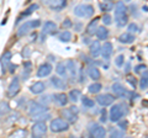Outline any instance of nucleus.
Wrapping results in <instances>:
<instances>
[{
	"mask_svg": "<svg viewBox=\"0 0 148 138\" xmlns=\"http://www.w3.org/2000/svg\"><path fill=\"white\" fill-rule=\"evenodd\" d=\"M74 15L78 17H91L94 15V8L91 5H85V4H79L74 8Z\"/></svg>",
	"mask_w": 148,
	"mask_h": 138,
	"instance_id": "f257e3e1",
	"label": "nucleus"
},
{
	"mask_svg": "<svg viewBox=\"0 0 148 138\" xmlns=\"http://www.w3.org/2000/svg\"><path fill=\"white\" fill-rule=\"evenodd\" d=\"M41 25L40 20H31V21H26L25 24H22L20 26V29L17 30V37H22V36L27 35L29 32H31L32 30L37 29Z\"/></svg>",
	"mask_w": 148,
	"mask_h": 138,
	"instance_id": "f03ea898",
	"label": "nucleus"
},
{
	"mask_svg": "<svg viewBox=\"0 0 148 138\" xmlns=\"http://www.w3.org/2000/svg\"><path fill=\"white\" fill-rule=\"evenodd\" d=\"M49 128L52 132L56 133H59V132H64L69 128V122L66 121L64 118H54L51 121V125Z\"/></svg>",
	"mask_w": 148,
	"mask_h": 138,
	"instance_id": "7ed1b4c3",
	"label": "nucleus"
},
{
	"mask_svg": "<svg viewBox=\"0 0 148 138\" xmlns=\"http://www.w3.org/2000/svg\"><path fill=\"white\" fill-rule=\"evenodd\" d=\"M126 113V111H123L122 105H114L110 110V121L111 122H119L120 120L123 117V115Z\"/></svg>",
	"mask_w": 148,
	"mask_h": 138,
	"instance_id": "20e7f679",
	"label": "nucleus"
},
{
	"mask_svg": "<svg viewBox=\"0 0 148 138\" xmlns=\"http://www.w3.org/2000/svg\"><path fill=\"white\" fill-rule=\"evenodd\" d=\"M47 133V126L43 121H36V123L32 126V135L36 138H41Z\"/></svg>",
	"mask_w": 148,
	"mask_h": 138,
	"instance_id": "39448f33",
	"label": "nucleus"
},
{
	"mask_svg": "<svg viewBox=\"0 0 148 138\" xmlns=\"http://www.w3.org/2000/svg\"><path fill=\"white\" fill-rule=\"evenodd\" d=\"M89 132L92 137L95 138H103L106 136V130L104 127H101L99 125H96V123H90L89 125Z\"/></svg>",
	"mask_w": 148,
	"mask_h": 138,
	"instance_id": "423d86ee",
	"label": "nucleus"
},
{
	"mask_svg": "<svg viewBox=\"0 0 148 138\" xmlns=\"http://www.w3.org/2000/svg\"><path fill=\"white\" fill-rule=\"evenodd\" d=\"M18 91H20V80H18V78H14L8 88V96L14 98V96L17 95Z\"/></svg>",
	"mask_w": 148,
	"mask_h": 138,
	"instance_id": "0eeeda50",
	"label": "nucleus"
},
{
	"mask_svg": "<svg viewBox=\"0 0 148 138\" xmlns=\"http://www.w3.org/2000/svg\"><path fill=\"white\" fill-rule=\"evenodd\" d=\"M48 110V107L43 106V105H41L38 102H32L30 104L29 106V113L31 115V116H35V115H38V113H42V112H46Z\"/></svg>",
	"mask_w": 148,
	"mask_h": 138,
	"instance_id": "6e6552de",
	"label": "nucleus"
},
{
	"mask_svg": "<svg viewBox=\"0 0 148 138\" xmlns=\"http://www.w3.org/2000/svg\"><path fill=\"white\" fill-rule=\"evenodd\" d=\"M116 98H114V95L111 94H104V95H99L96 98V101L101 105L103 107H106V106H110V105L114 104V101Z\"/></svg>",
	"mask_w": 148,
	"mask_h": 138,
	"instance_id": "1a4fd4ad",
	"label": "nucleus"
},
{
	"mask_svg": "<svg viewBox=\"0 0 148 138\" xmlns=\"http://www.w3.org/2000/svg\"><path fill=\"white\" fill-rule=\"evenodd\" d=\"M111 89H112L114 95L117 96V98H127V96L131 95V93H128V91L125 89L121 84H119V83H115Z\"/></svg>",
	"mask_w": 148,
	"mask_h": 138,
	"instance_id": "9d476101",
	"label": "nucleus"
},
{
	"mask_svg": "<svg viewBox=\"0 0 148 138\" xmlns=\"http://www.w3.org/2000/svg\"><path fill=\"white\" fill-rule=\"evenodd\" d=\"M52 66L49 63H43L41 64L38 70H37V77L38 78H45V77H48L51 73H52Z\"/></svg>",
	"mask_w": 148,
	"mask_h": 138,
	"instance_id": "9b49d317",
	"label": "nucleus"
},
{
	"mask_svg": "<svg viewBox=\"0 0 148 138\" xmlns=\"http://www.w3.org/2000/svg\"><path fill=\"white\" fill-rule=\"evenodd\" d=\"M112 43L111 42H105L104 46H101V51H100V54L103 56L104 59H106V61H109L111 54H112Z\"/></svg>",
	"mask_w": 148,
	"mask_h": 138,
	"instance_id": "f8f14e48",
	"label": "nucleus"
},
{
	"mask_svg": "<svg viewBox=\"0 0 148 138\" xmlns=\"http://www.w3.org/2000/svg\"><path fill=\"white\" fill-rule=\"evenodd\" d=\"M48 5L53 11H61L67 6V0H52Z\"/></svg>",
	"mask_w": 148,
	"mask_h": 138,
	"instance_id": "ddd939ff",
	"label": "nucleus"
},
{
	"mask_svg": "<svg viewBox=\"0 0 148 138\" xmlns=\"http://www.w3.org/2000/svg\"><path fill=\"white\" fill-rule=\"evenodd\" d=\"M62 116L64 117V120L66 121H68V122H71V123H74L78 120V117H77V113L75 112H73L71 109H64V110H62Z\"/></svg>",
	"mask_w": 148,
	"mask_h": 138,
	"instance_id": "4468645a",
	"label": "nucleus"
},
{
	"mask_svg": "<svg viewBox=\"0 0 148 138\" xmlns=\"http://www.w3.org/2000/svg\"><path fill=\"white\" fill-rule=\"evenodd\" d=\"M56 31H57V25L54 24L53 21H46L43 25L42 32L45 35H54Z\"/></svg>",
	"mask_w": 148,
	"mask_h": 138,
	"instance_id": "2eb2a0df",
	"label": "nucleus"
},
{
	"mask_svg": "<svg viewBox=\"0 0 148 138\" xmlns=\"http://www.w3.org/2000/svg\"><path fill=\"white\" fill-rule=\"evenodd\" d=\"M126 11H127V8L125 6L123 1H117L116 5H115V19L125 16L126 15Z\"/></svg>",
	"mask_w": 148,
	"mask_h": 138,
	"instance_id": "dca6fc26",
	"label": "nucleus"
},
{
	"mask_svg": "<svg viewBox=\"0 0 148 138\" xmlns=\"http://www.w3.org/2000/svg\"><path fill=\"white\" fill-rule=\"evenodd\" d=\"M45 89H46V85L42 81H36L30 86V91L32 94H41L45 91Z\"/></svg>",
	"mask_w": 148,
	"mask_h": 138,
	"instance_id": "f3484780",
	"label": "nucleus"
},
{
	"mask_svg": "<svg viewBox=\"0 0 148 138\" xmlns=\"http://www.w3.org/2000/svg\"><path fill=\"white\" fill-rule=\"evenodd\" d=\"M95 33H96V37H98L99 41H104L109 37V30L106 29L105 26H101V27H98L95 31Z\"/></svg>",
	"mask_w": 148,
	"mask_h": 138,
	"instance_id": "a211bd4d",
	"label": "nucleus"
},
{
	"mask_svg": "<svg viewBox=\"0 0 148 138\" xmlns=\"http://www.w3.org/2000/svg\"><path fill=\"white\" fill-rule=\"evenodd\" d=\"M53 98H54V102L57 104L58 106H66L68 102V96L66 94L59 93V94H56Z\"/></svg>",
	"mask_w": 148,
	"mask_h": 138,
	"instance_id": "6ab92c4d",
	"label": "nucleus"
},
{
	"mask_svg": "<svg viewBox=\"0 0 148 138\" xmlns=\"http://www.w3.org/2000/svg\"><path fill=\"white\" fill-rule=\"evenodd\" d=\"M100 51H101V44H100V41H94L91 44H90V54L94 58H96L100 54Z\"/></svg>",
	"mask_w": 148,
	"mask_h": 138,
	"instance_id": "aec40b11",
	"label": "nucleus"
},
{
	"mask_svg": "<svg viewBox=\"0 0 148 138\" xmlns=\"http://www.w3.org/2000/svg\"><path fill=\"white\" fill-rule=\"evenodd\" d=\"M51 83H52V85L54 86L56 89H59V90H66L67 89L66 83H64L61 78H57V77L51 78Z\"/></svg>",
	"mask_w": 148,
	"mask_h": 138,
	"instance_id": "412c9836",
	"label": "nucleus"
},
{
	"mask_svg": "<svg viewBox=\"0 0 148 138\" xmlns=\"http://www.w3.org/2000/svg\"><path fill=\"white\" fill-rule=\"evenodd\" d=\"M88 75H89V78L92 80H99L101 78V73L96 67H90L88 69Z\"/></svg>",
	"mask_w": 148,
	"mask_h": 138,
	"instance_id": "4be33fe9",
	"label": "nucleus"
},
{
	"mask_svg": "<svg viewBox=\"0 0 148 138\" xmlns=\"http://www.w3.org/2000/svg\"><path fill=\"white\" fill-rule=\"evenodd\" d=\"M119 41L122 43H132L133 41H135V35H132L131 32H125V33H122L121 36L119 37Z\"/></svg>",
	"mask_w": 148,
	"mask_h": 138,
	"instance_id": "5701e85b",
	"label": "nucleus"
},
{
	"mask_svg": "<svg viewBox=\"0 0 148 138\" xmlns=\"http://www.w3.org/2000/svg\"><path fill=\"white\" fill-rule=\"evenodd\" d=\"M79 98H82V93H80V90H78V89H73V90L69 91V94H68V100L73 101V102H77V101L79 100Z\"/></svg>",
	"mask_w": 148,
	"mask_h": 138,
	"instance_id": "b1692460",
	"label": "nucleus"
},
{
	"mask_svg": "<svg viewBox=\"0 0 148 138\" xmlns=\"http://www.w3.org/2000/svg\"><path fill=\"white\" fill-rule=\"evenodd\" d=\"M66 68H67V73L69 72L71 77H75L77 75V67H75V62L73 61H68L66 63Z\"/></svg>",
	"mask_w": 148,
	"mask_h": 138,
	"instance_id": "393cba45",
	"label": "nucleus"
},
{
	"mask_svg": "<svg viewBox=\"0 0 148 138\" xmlns=\"http://www.w3.org/2000/svg\"><path fill=\"white\" fill-rule=\"evenodd\" d=\"M12 57V53L10 52V51H8V52H5L3 54L1 57V64H3V68H4V72L6 70V68L9 66V62H10V59Z\"/></svg>",
	"mask_w": 148,
	"mask_h": 138,
	"instance_id": "a878e982",
	"label": "nucleus"
},
{
	"mask_svg": "<svg viewBox=\"0 0 148 138\" xmlns=\"http://www.w3.org/2000/svg\"><path fill=\"white\" fill-rule=\"evenodd\" d=\"M98 19H94V20H91L90 21V24L86 26V33L88 35H94L95 33V31L96 29H98Z\"/></svg>",
	"mask_w": 148,
	"mask_h": 138,
	"instance_id": "bb28decb",
	"label": "nucleus"
},
{
	"mask_svg": "<svg viewBox=\"0 0 148 138\" xmlns=\"http://www.w3.org/2000/svg\"><path fill=\"white\" fill-rule=\"evenodd\" d=\"M10 111V107H9V104L5 102V101H1L0 102V118L5 117V115Z\"/></svg>",
	"mask_w": 148,
	"mask_h": 138,
	"instance_id": "cd10ccee",
	"label": "nucleus"
},
{
	"mask_svg": "<svg viewBox=\"0 0 148 138\" xmlns=\"http://www.w3.org/2000/svg\"><path fill=\"white\" fill-rule=\"evenodd\" d=\"M58 38H59V41H62V42H69V41L72 40V33L69 31H63L58 35Z\"/></svg>",
	"mask_w": 148,
	"mask_h": 138,
	"instance_id": "c85d7f7f",
	"label": "nucleus"
},
{
	"mask_svg": "<svg viewBox=\"0 0 148 138\" xmlns=\"http://www.w3.org/2000/svg\"><path fill=\"white\" fill-rule=\"evenodd\" d=\"M140 88L142 90H146L148 88V74H147V70H145V73L142 74L141 81H140Z\"/></svg>",
	"mask_w": 148,
	"mask_h": 138,
	"instance_id": "c756f323",
	"label": "nucleus"
},
{
	"mask_svg": "<svg viewBox=\"0 0 148 138\" xmlns=\"http://www.w3.org/2000/svg\"><path fill=\"white\" fill-rule=\"evenodd\" d=\"M32 118H34V121H47V120H49L51 118V115L47 112V111H46V113L45 112H42V113H38V115H35V116L34 117H32Z\"/></svg>",
	"mask_w": 148,
	"mask_h": 138,
	"instance_id": "7c9ffc66",
	"label": "nucleus"
},
{
	"mask_svg": "<svg viewBox=\"0 0 148 138\" xmlns=\"http://www.w3.org/2000/svg\"><path fill=\"white\" fill-rule=\"evenodd\" d=\"M101 88H103V85H101L100 83H94V84L89 85L88 90H89V93H91V94H98L101 90Z\"/></svg>",
	"mask_w": 148,
	"mask_h": 138,
	"instance_id": "2f4dec72",
	"label": "nucleus"
},
{
	"mask_svg": "<svg viewBox=\"0 0 148 138\" xmlns=\"http://www.w3.org/2000/svg\"><path fill=\"white\" fill-rule=\"evenodd\" d=\"M56 72H57L59 75L66 77V75H67V68H66V64H64V63H58V64H57V67H56Z\"/></svg>",
	"mask_w": 148,
	"mask_h": 138,
	"instance_id": "473e14b6",
	"label": "nucleus"
},
{
	"mask_svg": "<svg viewBox=\"0 0 148 138\" xmlns=\"http://www.w3.org/2000/svg\"><path fill=\"white\" fill-rule=\"evenodd\" d=\"M37 9H38V5H37V4H32V5H30L24 12H22L21 16H29V15H31V14L34 12V11H36Z\"/></svg>",
	"mask_w": 148,
	"mask_h": 138,
	"instance_id": "72a5a7b5",
	"label": "nucleus"
},
{
	"mask_svg": "<svg viewBox=\"0 0 148 138\" xmlns=\"http://www.w3.org/2000/svg\"><path fill=\"white\" fill-rule=\"evenodd\" d=\"M115 21H116V24H117L119 27H123L125 25H127L128 17H127V15H125V16H121V17H117V19H115Z\"/></svg>",
	"mask_w": 148,
	"mask_h": 138,
	"instance_id": "f704fd0d",
	"label": "nucleus"
},
{
	"mask_svg": "<svg viewBox=\"0 0 148 138\" xmlns=\"http://www.w3.org/2000/svg\"><path fill=\"white\" fill-rule=\"evenodd\" d=\"M82 102H83V105H84V107H94V105H95L94 100L86 98V96H84V98L82 99Z\"/></svg>",
	"mask_w": 148,
	"mask_h": 138,
	"instance_id": "c9c22d12",
	"label": "nucleus"
},
{
	"mask_svg": "<svg viewBox=\"0 0 148 138\" xmlns=\"http://www.w3.org/2000/svg\"><path fill=\"white\" fill-rule=\"evenodd\" d=\"M101 20H103L104 25H106V26L112 24V17H111V16L109 15V14H105V15H104L103 17H101Z\"/></svg>",
	"mask_w": 148,
	"mask_h": 138,
	"instance_id": "e433bc0d",
	"label": "nucleus"
},
{
	"mask_svg": "<svg viewBox=\"0 0 148 138\" xmlns=\"http://www.w3.org/2000/svg\"><path fill=\"white\" fill-rule=\"evenodd\" d=\"M100 8H101V10H105V11H111L114 9V5H112V3H108V4H100Z\"/></svg>",
	"mask_w": 148,
	"mask_h": 138,
	"instance_id": "4c0bfd02",
	"label": "nucleus"
},
{
	"mask_svg": "<svg viewBox=\"0 0 148 138\" xmlns=\"http://www.w3.org/2000/svg\"><path fill=\"white\" fill-rule=\"evenodd\" d=\"M123 63H125V57L122 56V54H121V56H119L116 59H115V64H116L117 67H122Z\"/></svg>",
	"mask_w": 148,
	"mask_h": 138,
	"instance_id": "58836bf2",
	"label": "nucleus"
},
{
	"mask_svg": "<svg viewBox=\"0 0 148 138\" xmlns=\"http://www.w3.org/2000/svg\"><path fill=\"white\" fill-rule=\"evenodd\" d=\"M62 26H63V29H71V27L73 26V22L69 20V19H66L63 21V24H62Z\"/></svg>",
	"mask_w": 148,
	"mask_h": 138,
	"instance_id": "ea45409f",
	"label": "nucleus"
},
{
	"mask_svg": "<svg viewBox=\"0 0 148 138\" xmlns=\"http://www.w3.org/2000/svg\"><path fill=\"white\" fill-rule=\"evenodd\" d=\"M138 31V26L136 25V24H130L128 25V32H137Z\"/></svg>",
	"mask_w": 148,
	"mask_h": 138,
	"instance_id": "a19ab883",
	"label": "nucleus"
},
{
	"mask_svg": "<svg viewBox=\"0 0 148 138\" xmlns=\"http://www.w3.org/2000/svg\"><path fill=\"white\" fill-rule=\"evenodd\" d=\"M142 70H146V66H145V64H143V66H142V64H140V66H137L135 68V72L136 73H141Z\"/></svg>",
	"mask_w": 148,
	"mask_h": 138,
	"instance_id": "79ce46f5",
	"label": "nucleus"
},
{
	"mask_svg": "<svg viewBox=\"0 0 148 138\" xmlns=\"http://www.w3.org/2000/svg\"><path fill=\"white\" fill-rule=\"evenodd\" d=\"M100 121L101 122H106V121H108V116H106V111H105V110H103V112H101V117H100Z\"/></svg>",
	"mask_w": 148,
	"mask_h": 138,
	"instance_id": "37998d69",
	"label": "nucleus"
},
{
	"mask_svg": "<svg viewBox=\"0 0 148 138\" xmlns=\"http://www.w3.org/2000/svg\"><path fill=\"white\" fill-rule=\"evenodd\" d=\"M127 125H128V122L126 121V120H125V121H121V122L119 123V126H120V128H121V130H126Z\"/></svg>",
	"mask_w": 148,
	"mask_h": 138,
	"instance_id": "c03bdc74",
	"label": "nucleus"
},
{
	"mask_svg": "<svg viewBox=\"0 0 148 138\" xmlns=\"http://www.w3.org/2000/svg\"><path fill=\"white\" fill-rule=\"evenodd\" d=\"M127 81H128L130 84L132 85V88H133V89L136 88V80H135V78H133V79H132V77H128V78H127Z\"/></svg>",
	"mask_w": 148,
	"mask_h": 138,
	"instance_id": "a18cd8bd",
	"label": "nucleus"
},
{
	"mask_svg": "<svg viewBox=\"0 0 148 138\" xmlns=\"http://www.w3.org/2000/svg\"><path fill=\"white\" fill-rule=\"evenodd\" d=\"M123 133L122 132H119V131H112L111 132V137H122Z\"/></svg>",
	"mask_w": 148,
	"mask_h": 138,
	"instance_id": "49530a36",
	"label": "nucleus"
},
{
	"mask_svg": "<svg viewBox=\"0 0 148 138\" xmlns=\"http://www.w3.org/2000/svg\"><path fill=\"white\" fill-rule=\"evenodd\" d=\"M82 24H79V22H77V24H74V29H75V31H78V32H79L80 30H82Z\"/></svg>",
	"mask_w": 148,
	"mask_h": 138,
	"instance_id": "de8ad7c7",
	"label": "nucleus"
},
{
	"mask_svg": "<svg viewBox=\"0 0 148 138\" xmlns=\"http://www.w3.org/2000/svg\"><path fill=\"white\" fill-rule=\"evenodd\" d=\"M31 66H32V64H31L30 62H26V63H24V67H25V69H31Z\"/></svg>",
	"mask_w": 148,
	"mask_h": 138,
	"instance_id": "09e8293b",
	"label": "nucleus"
},
{
	"mask_svg": "<svg viewBox=\"0 0 148 138\" xmlns=\"http://www.w3.org/2000/svg\"><path fill=\"white\" fill-rule=\"evenodd\" d=\"M9 67H10V73H14V70L16 69V66H14V64H9Z\"/></svg>",
	"mask_w": 148,
	"mask_h": 138,
	"instance_id": "8fccbe9b",
	"label": "nucleus"
},
{
	"mask_svg": "<svg viewBox=\"0 0 148 138\" xmlns=\"http://www.w3.org/2000/svg\"><path fill=\"white\" fill-rule=\"evenodd\" d=\"M71 110H72L73 112H75V113H78V112H79V110L77 109V106H72V107H71Z\"/></svg>",
	"mask_w": 148,
	"mask_h": 138,
	"instance_id": "3c124183",
	"label": "nucleus"
},
{
	"mask_svg": "<svg viewBox=\"0 0 148 138\" xmlns=\"http://www.w3.org/2000/svg\"><path fill=\"white\" fill-rule=\"evenodd\" d=\"M42 1H43L45 4H47V5H48V4H49L51 1H52V0H42Z\"/></svg>",
	"mask_w": 148,
	"mask_h": 138,
	"instance_id": "603ef678",
	"label": "nucleus"
},
{
	"mask_svg": "<svg viewBox=\"0 0 148 138\" xmlns=\"http://www.w3.org/2000/svg\"><path fill=\"white\" fill-rule=\"evenodd\" d=\"M123 1H131V0H123Z\"/></svg>",
	"mask_w": 148,
	"mask_h": 138,
	"instance_id": "864d4df0",
	"label": "nucleus"
},
{
	"mask_svg": "<svg viewBox=\"0 0 148 138\" xmlns=\"http://www.w3.org/2000/svg\"><path fill=\"white\" fill-rule=\"evenodd\" d=\"M106 1H111V0H106Z\"/></svg>",
	"mask_w": 148,
	"mask_h": 138,
	"instance_id": "5fc2aeb1",
	"label": "nucleus"
},
{
	"mask_svg": "<svg viewBox=\"0 0 148 138\" xmlns=\"http://www.w3.org/2000/svg\"><path fill=\"white\" fill-rule=\"evenodd\" d=\"M29 1H31V0H29Z\"/></svg>",
	"mask_w": 148,
	"mask_h": 138,
	"instance_id": "6e6d98bb",
	"label": "nucleus"
}]
</instances>
